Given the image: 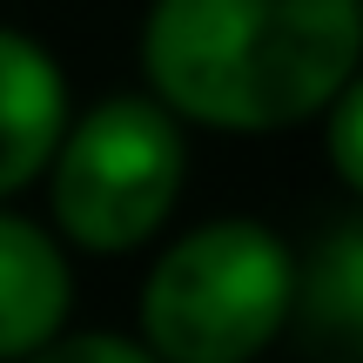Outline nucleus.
Returning <instances> with one entry per match:
<instances>
[{
	"label": "nucleus",
	"instance_id": "f257e3e1",
	"mask_svg": "<svg viewBox=\"0 0 363 363\" xmlns=\"http://www.w3.org/2000/svg\"><path fill=\"white\" fill-rule=\"evenodd\" d=\"M363 67V0H148V101L182 128L269 135L323 115Z\"/></svg>",
	"mask_w": 363,
	"mask_h": 363
},
{
	"label": "nucleus",
	"instance_id": "f03ea898",
	"mask_svg": "<svg viewBox=\"0 0 363 363\" xmlns=\"http://www.w3.org/2000/svg\"><path fill=\"white\" fill-rule=\"evenodd\" d=\"M296 310V249L256 216L182 229L142 276V343L155 363H256Z\"/></svg>",
	"mask_w": 363,
	"mask_h": 363
},
{
	"label": "nucleus",
	"instance_id": "7ed1b4c3",
	"mask_svg": "<svg viewBox=\"0 0 363 363\" xmlns=\"http://www.w3.org/2000/svg\"><path fill=\"white\" fill-rule=\"evenodd\" d=\"M182 182H189L182 121L148 94H108L67 115V135L48 162L54 242L88 256H128L162 235L182 202Z\"/></svg>",
	"mask_w": 363,
	"mask_h": 363
},
{
	"label": "nucleus",
	"instance_id": "20e7f679",
	"mask_svg": "<svg viewBox=\"0 0 363 363\" xmlns=\"http://www.w3.org/2000/svg\"><path fill=\"white\" fill-rule=\"evenodd\" d=\"M74 262L48 222L0 208V363H27L67 330Z\"/></svg>",
	"mask_w": 363,
	"mask_h": 363
},
{
	"label": "nucleus",
	"instance_id": "39448f33",
	"mask_svg": "<svg viewBox=\"0 0 363 363\" xmlns=\"http://www.w3.org/2000/svg\"><path fill=\"white\" fill-rule=\"evenodd\" d=\"M67 135V74L34 34L0 27V202L48 175Z\"/></svg>",
	"mask_w": 363,
	"mask_h": 363
},
{
	"label": "nucleus",
	"instance_id": "423d86ee",
	"mask_svg": "<svg viewBox=\"0 0 363 363\" xmlns=\"http://www.w3.org/2000/svg\"><path fill=\"white\" fill-rule=\"evenodd\" d=\"M289 323L316 350L363 363V202L316 235L310 256H296V310H289Z\"/></svg>",
	"mask_w": 363,
	"mask_h": 363
},
{
	"label": "nucleus",
	"instance_id": "0eeeda50",
	"mask_svg": "<svg viewBox=\"0 0 363 363\" xmlns=\"http://www.w3.org/2000/svg\"><path fill=\"white\" fill-rule=\"evenodd\" d=\"M323 155L337 169V182L363 202V67L337 88V101L323 108Z\"/></svg>",
	"mask_w": 363,
	"mask_h": 363
},
{
	"label": "nucleus",
	"instance_id": "6e6552de",
	"mask_svg": "<svg viewBox=\"0 0 363 363\" xmlns=\"http://www.w3.org/2000/svg\"><path fill=\"white\" fill-rule=\"evenodd\" d=\"M27 363H155L135 337L121 330H61L48 350H34Z\"/></svg>",
	"mask_w": 363,
	"mask_h": 363
}]
</instances>
